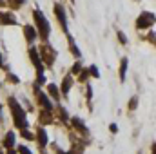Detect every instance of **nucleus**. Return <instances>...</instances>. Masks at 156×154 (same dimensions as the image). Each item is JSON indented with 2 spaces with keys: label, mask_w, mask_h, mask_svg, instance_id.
<instances>
[{
  "label": "nucleus",
  "mask_w": 156,
  "mask_h": 154,
  "mask_svg": "<svg viewBox=\"0 0 156 154\" xmlns=\"http://www.w3.org/2000/svg\"><path fill=\"white\" fill-rule=\"evenodd\" d=\"M9 105H11V111H13V116H15V125H16V127L26 129L27 120H26V113H24V109L16 103V100H15V98H9Z\"/></svg>",
  "instance_id": "1"
},
{
  "label": "nucleus",
  "mask_w": 156,
  "mask_h": 154,
  "mask_svg": "<svg viewBox=\"0 0 156 154\" xmlns=\"http://www.w3.org/2000/svg\"><path fill=\"white\" fill-rule=\"evenodd\" d=\"M35 15V20H37V26H38V29H40V35H42V38H47L49 37V22L45 20V16L40 13V11H35L33 13Z\"/></svg>",
  "instance_id": "2"
},
{
  "label": "nucleus",
  "mask_w": 156,
  "mask_h": 154,
  "mask_svg": "<svg viewBox=\"0 0 156 154\" xmlns=\"http://www.w3.org/2000/svg\"><path fill=\"white\" fill-rule=\"evenodd\" d=\"M154 24V15L153 13H142V16L138 18V22H136V26L140 27V29H145V27H149V26H153Z\"/></svg>",
  "instance_id": "3"
},
{
  "label": "nucleus",
  "mask_w": 156,
  "mask_h": 154,
  "mask_svg": "<svg viewBox=\"0 0 156 154\" xmlns=\"http://www.w3.org/2000/svg\"><path fill=\"white\" fill-rule=\"evenodd\" d=\"M29 56H31V60H33V64H35L37 71H38V76H44V67H42L40 56H38V53H37V49H35V47H31V49H29Z\"/></svg>",
  "instance_id": "4"
},
{
  "label": "nucleus",
  "mask_w": 156,
  "mask_h": 154,
  "mask_svg": "<svg viewBox=\"0 0 156 154\" xmlns=\"http://www.w3.org/2000/svg\"><path fill=\"white\" fill-rule=\"evenodd\" d=\"M55 13H56V16H58V20H60V24H62V29H64V31H67V20H66V13H64V7H62L60 4H56V5H55Z\"/></svg>",
  "instance_id": "5"
},
{
  "label": "nucleus",
  "mask_w": 156,
  "mask_h": 154,
  "mask_svg": "<svg viewBox=\"0 0 156 154\" xmlns=\"http://www.w3.org/2000/svg\"><path fill=\"white\" fill-rule=\"evenodd\" d=\"M0 22L5 24V26H15L16 24V18L11 13H0Z\"/></svg>",
  "instance_id": "6"
},
{
  "label": "nucleus",
  "mask_w": 156,
  "mask_h": 154,
  "mask_svg": "<svg viewBox=\"0 0 156 154\" xmlns=\"http://www.w3.org/2000/svg\"><path fill=\"white\" fill-rule=\"evenodd\" d=\"M44 60H45L47 65H53V62H55V51L51 47H44Z\"/></svg>",
  "instance_id": "7"
},
{
  "label": "nucleus",
  "mask_w": 156,
  "mask_h": 154,
  "mask_svg": "<svg viewBox=\"0 0 156 154\" xmlns=\"http://www.w3.org/2000/svg\"><path fill=\"white\" fill-rule=\"evenodd\" d=\"M24 35H26L27 42H31V44H33V40L37 38V31H35L31 26H26V27H24Z\"/></svg>",
  "instance_id": "8"
},
{
  "label": "nucleus",
  "mask_w": 156,
  "mask_h": 154,
  "mask_svg": "<svg viewBox=\"0 0 156 154\" xmlns=\"http://www.w3.org/2000/svg\"><path fill=\"white\" fill-rule=\"evenodd\" d=\"M38 98H40V103H42V105H44V107H45L47 111H51V109H53V103L49 102V98H47L45 94H42V93H40V94H38Z\"/></svg>",
  "instance_id": "9"
},
{
  "label": "nucleus",
  "mask_w": 156,
  "mask_h": 154,
  "mask_svg": "<svg viewBox=\"0 0 156 154\" xmlns=\"http://www.w3.org/2000/svg\"><path fill=\"white\" fill-rule=\"evenodd\" d=\"M38 143H40V147L47 145V134H45L44 129H38Z\"/></svg>",
  "instance_id": "10"
},
{
  "label": "nucleus",
  "mask_w": 156,
  "mask_h": 154,
  "mask_svg": "<svg viewBox=\"0 0 156 154\" xmlns=\"http://www.w3.org/2000/svg\"><path fill=\"white\" fill-rule=\"evenodd\" d=\"M4 145H5L7 149H11V147L15 145V134H13V132H7V136H5V140H4Z\"/></svg>",
  "instance_id": "11"
},
{
  "label": "nucleus",
  "mask_w": 156,
  "mask_h": 154,
  "mask_svg": "<svg viewBox=\"0 0 156 154\" xmlns=\"http://www.w3.org/2000/svg\"><path fill=\"white\" fill-rule=\"evenodd\" d=\"M69 89H71V76H66L64 83H62V93H64V94H67V93H69Z\"/></svg>",
  "instance_id": "12"
},
{
  "label": "nucleus",
  "mask_w": 156,
  "mask_h": 154,
  "mask_svg": "<svg viewBox=\"0 0 156 154\" xmlns=\"http://www.w3.org/2000/svg\"><path fill=\"white\" fill-rule=\"evenodd\" d=\"M47 91H49V94H51L55 100H58V96H60V94H58V89H56V85H53V83H51V85H47Z\"/></svg>",
  "instance_id": "13"
},
{
  "label": "nucleus",
  "mask_w": 156,
  "mask_h": 154,
  "mask_svg": "<svg viewBox=\"0 0 156 154\" xmlns=\"http://www.w3.org/2000/svg\"><path fill=\"white\" fill-rule=\"evenodd\" d=\"M125 69H127V58H122V67H120V80L125 78Z\"/></svg>",
  "instance_id": "14"
},
{
  "label": "nucleus",
  "mask_w": 156,
  "mask_h": 154,
  "mask_svg": "<svg viewBox=\"0 0 156 154\" xmlns=\"http://www.w3.org/2000/svg\"><path fill=\"white\" fill-rule=\"evenodd\" d=\"M73 125H75V127H78V129H80V132H83V134L87 132V129H85V125H83V123H82V121H80L78 118H75V120H73Z\"/></svg>",
  "instance_id": "15"
},
{
  "label": "nucleus",
  "mask_w": 156,
  "mask_h": 154,
  "mask_svg": "<svg viewBox=\"0 0 156 154\" xmlns=\"http://www.w3.org/2000/svg\"><path fill=\"white\" fill-rule=\"evenodd\" d=\"M87 73H91V75H93L94 78H98V76H100V73H98V69H96V65H91Z\"/></svg>",
  "instance_id": "16"
},
{
  "label": "nucleus",
  "mask_w": 156,
  "mask_h": 154,
  "mask_svg": "<svg viewBox=\"0 0 156 154\" xmlns=\"http://www.w3.org/2000/svg\"><path fill=\"white\" fill-rule=\"evenodd\" d=\"M18 152H20V154H31V151H29L27 147H24V145H20V147H18Z\"/></svg>",
  "instance_id": "17"
},
{
  "label": "nucleus",
  "mask_w": 156,
  "mask_h": 154,
  "mask_svg": "<svg viewBox=\"0 0 156 154\" xmlns=\"http://www.w3.org/2000/svg\"><path fill=\"white\" fill-rule=\"evenodd\" d=\"M22 136H24L26 140H33V134H31L29 131H22Z\"/></svg>",
  "instance_id": "18"
},
{
  "label": "nucleus",
  "mask_w": 156,
  "mask_h": 154,
  "mask_svg": "<svg viewBox=\"0 0 156 154\" xmlns=\"http://www.w3.org/2000/svg\"><path fill=\"white\" fill-rule=\"evenodd\" d=\"M136 105H138V100H136V98H133V100H131V103H129V107H131V109H136Z\"/></svg>",
  "instance_id": "19"
},
{
  "label": "nucleus",
  "mask_w": 156,
  "mask_h": 154,
  "mask_svg": "<svg viewBox=\"0 0 156 154\" xmlns=\"http://www.w3.org/2000/svg\"><path fill=\"white\" fill-rule=\"evenodd\" d=\"M42 121H51V118H49L47 113H42Z\"/></svg>",
  "instance_id": "20"
},
{
  "label": "nucleus",
  "mask_w": 156,
  "mask_h": 154,
  "mask_svg": "<svg viewBox=\"0 0 156 154\" xmlns=\"http://www.w3.org/2000/svg\"><path fill=\"white\" fill-rule=\"evenodd\" d=\"M118 38L122 40L123 44H127V38H125V35H123V33H118Z\"/></svg>",
  "instance_id": "21"
},
{
  "label": "nucleus",
  "mask_w": 156,
  "mask_h": 154,
  "mask_svg": "<svg viewBox=\"0 0 156 154\" xmlns=\"http://www.w3.org/2000/svg\"><path fill=\"white\" fill-rule=\"evenodd\" d=\"M80 69H82V67H80V64H75V67H73V73L76 75V73H80Z\"/></svg>",
  "instance_id": "22"
},
{
  "label": "nucleus",
  "mask_w": 156,
  "mask_h": 154,
  "mask_svg": "<svg viewBox=\"0 0 156 154\" xmlns=\"http://www.w3.org/2000/svg\"><path fill=\"white\" fill-rule=\"evenodd\" d=\"M109 129H111V132H116V131H118V127L115 125V123H111V127H109Z\"/></svg>",
  "instance_id": "23"
},
{
  "label": "nucleus",
  "mask_w": 156,
  "mask_h": 154,
  "mask_svg": "<svg viewBox=\"0 0 156 154\" xmlns=\"http://www.w3.org/2000/svg\"><path fill=\"white\" fill-rule=\"evenodd\" d=\"M60 114H62V120H67V113H66V111H64V109H62V111H60Z\"/></svg>",
  "instance_id": "24"
},
{
  "label": "nucleus",
  "mask_w": 156,
  "mask_h": 154,
  "mask_svg": "<svg viewBox=\"0 0 156 154\" xmlns=\"http://www.w3.org/2000/svg\"><path fill=\"white\" fill-rule=\"evenodd\" d=\"M85 78H87V71H85V73H82V75H80V80H85Z\"/></svg>",
  "instance_id": "25"
},
{
  "label": "nucleus",
  "mask_w": 156,
  "mask_h": 154,
  "mask_svg": "<svg viewBox=\"0 0 156 154\" xmlns=\"http://www.w3.org/2000/svg\"><path fill=\"white\" fill-rule=\"evenodd\" d=\"M7 154H15V151H13V149H9V152Z\"/></svg>",
  "instance_id": "26"
},
{
  "label": "nucleus",
  "mask_w": 156,
  "mask_h": 154,
  "mask_svg": "<svg viewBox=\"0 0 156 154\" xmlns=\"http://www.w3.org/2000/svg\"><path fill=\"white\" fill-rule=\"evenodd\" d=\"M16 2H18V4H24V0H16Z\"/></svg>",
  "instance_id": "27"
},
{
  "label": "nucleus",
  "mask_w": 156,
  "mask_h": 154,
  "mask_svg": "<svg viewBox=\"0 0 156 154\" xmlns=\"http://www.w3.org/2000/svg\"><path fill=\"white\" fill-rule=\"evenodd\" d=\"M0 65H2V56H0Z\"/></svg>",
  "instance_id": "28"
},
{
  "label": "nucleus",
  "mask_w": 156,
  "mask_h": 154,
  "mask_svg": "<svg viewBox=\"0 0 156 154\" xmlns=\"http://www.w3.org/2000/svg\"><path fill=\"white\" fill-rule=\"evenodd\" d=\"M0 120H2V113H0Z\"/></svg>",
  "instance_id": "29"
},
{
  "label": "nucleus",
  "mask_w": 156,
  "mask_h": 154,
  "mask_svg": "<svg viewBox=\"0 0 156 154\" xmlns=\"http://www.w3.org/2000/svg\"><path fill=\"white\" fill-rule=\"evenodd\" d=\"M0 154H2V152H0Z\"/></svg>",
  "instance_id": "30"
}]
</instances>
